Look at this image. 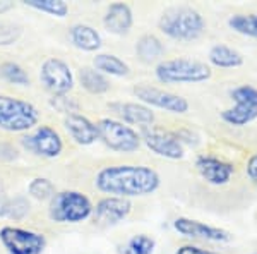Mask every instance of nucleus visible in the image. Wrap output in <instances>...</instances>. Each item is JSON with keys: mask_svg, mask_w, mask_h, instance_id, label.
<instances>
[{"mask_svg": "<svg viewBox=\"0 0 257 254\" xmlns=\"http://www.w3.org/2000/svg\"><path fill=\"white\" fill-rule=\"evenodd\" d=\"M160 184V174L146 165H110L99 170L94 179L99 193L127 199L156 193Z\"/></svg>", "mask_w": 257, "mask_h": 254, "instance_id": "1", "label": "nucleus"}, {"mask_svg": "<svg viewBox=\"0 0 257 254\" xmlns=\"http://www.w3.org/2000/svg\"><path fill=\"white\" fill-rule=\"evenodd\" d=\"M158 28L165 36L177 41H194L206 33V19L202 14L189 6L170 7L161 14Z\"/></svg>", "mask_w": 257, "mask_h": 254, "instance_id": "2", "label": "nucleus"}, {"mask_svg": "<svg viewBox=\"0 0 257 254\" xmlns=\"http://www.w3.org/2000/svg\"><path fill=\"white\" fill-rule=\"evenodd\" d=\"M156 79L163 84H182V82H204L211 79L213 70L206 62L178 57L161 60L156 65Z\"/></svg>", "mask_w": 257, "mask_h": 254, "instance_id": "3", "label": "nucleus"}, {"mask_svg": "<svg viewBox=\"0 0 257 254\" xmlns=\"http://www.w3.org/2000/svg\"><path fill=\"white\" fill-rule=\"evenodd\" d=\"M93 203L79 191H62L50 199L48 215L57 223H79L93 215Z\"/></svg>", "mask_w": 257, "mask_h": 254, "instance_id": "4", "label": "nucleus"}, {"mask_svg": "<svg viewBox=\"0 0 257 254\" xmlns=\"http://www.w3.org/2000/svg\"><path fill=\"white\" fill-rule=\"evenodd\" d=\"M40 112L26 100L0 95V129L7 132L30 131L38 124Z\"/></svg>", "mask_w": 257, "mask_h": 254, "instance_id": "5", "label": "nucleus"}, {"mask_svg": "<svg viewBox=\"0 0 257 254\" xmlns=\"http://www.w3.org/2000/svg\"><path fill=\"white\" fill-rule=\"evenodd\" d=\"M235 102L233 107L225 108L219 117L225 124L233 127H243L257 120V88L252 84H240L230 91Z\"/></svg>", "mask_w": 257, "mask_h": 254, "instance_id": "6", "label": "nucleus"}, {"mask_svg": "<svg viewBox=\"0 0 257 254\" xmlns=\"http://www.w3.org/2000/svg\"><path fill=\"white\" fill-rule=\"evenodd\" d=\"M96 129L99 139L117 153H134L141 146L139 132L117 119H101Z\"/></svg>", "mask_w": 257, "mask_h": 254, "instance_id": "7", "label": "nucleus"}, {"mask_svg": "<svg viewBox=\"0 0 257 254\" xmlns=\"http://www.w3.org/2000/svg\"><path fill=\"white\" fill-rule=\"evenodd\" d=\"M141 141L151 149L155 155L168 158V160H180L184 158V144L180 143L175 131H170L161 126H148L139 132Z\"/></svg>", "mask_w": 257, "mask_h": 254, "instance_id": "8", "label": "nucleus"}, {"mask_svg": "<svg viewBox=\"0 0 257 254\" xmlns=\"http://www.w3.org/2000/svg\"><path fill=\"white\" fill-rule=\"evenodd\" d=\"M0 242L9 254H41L47 247L43 234L19 227L0 228Z\"/></svg>", "mask_w": 257, "mask_h": 254, "instance_id": "9", "label": "nucleus"}, {"mask_svg": "<svg viewBox=\"0 0 257 254\" xmlns=\"http://www.w3.org/2000/svg\"><path fill=\"white\" fill-rule=\"evenodd\" d=\"M134 97L139 100L141 103L148 105L149 108L156 107L161 110L172 112V114H187L189 112V102L180 95L170 93V91L155 88L149 84H138L132 90Z\"/></svg>", "mask_w": 257, "mask_h": 254, "instance_id": "10", "label": "nucleus"}, {"mask_svg": "<svg viewBox=\"0 0 257 254\" xmlns=\"http://www.w3.org/2000/svg\"><path fill=\"white\" fill-rule=\"evenodd\" d=\"M40 79L45 88L52 91L53 97H62V95L69 93L74 86L72 70L64 60L57 59V57H50L41 64Z\"/></svg>", "mask_w": 257, "mask_h": 254, "instance_id": "11", "label": "nucleus"}, {"mask_svg": "<svg viewBox=\"0 0 257 254\" xmlns=\"http://www.w3.org/2000/svg\"><path fill=\"white\" fill-rule=\"evenodd\" d=\"M173 228L178 234L189 237V239H197V240H208V242H230L233 239V235L225 228L213 227L199 220L187 218V216H178L173 222Z\"/></svg>", "mask_w": 257, "mask_h": 254, "instance_id": "12", "label": "nucleus"}, {"mask_svg": "<svg viewBox=\"0 0 257 254\" xmlns=\"http://www.w3.org/2000/svg\"><path fill=\"white\" fill-rule=\"evenodd\" d=\"M23 144L31 153L43 158H55L64 149L60 134L50 126H40L31 136H24Z\"/></svg>", "mask_w": 257, "mask_h": 254, "instance_id": "13", "label": "nucleus"}, {"mask_svg": "<svg viewBox=\"0 0 257 254\" xmlns=\"http://www.w3.org/2000/svg\"><path fill=\"white\" fill-rule=\"evenodd\" d=\"M132 210V203L127 198H117V196H106L99 199L96 206L93 208V220L99 227H111L122 220H125Z\"/></svg>", "mask_w": 257, "mask_h": 254, "instance_id": "14", "label": "nucleus"}, {"mask_svg": "<svg viewBox=\"0 0 257 254\" xmlns=\"http://www.w3.org/2000/svg\"><path fill=\"white\" fill-rule=\"evenodd\" d=\"M199 176L211 186H226L235 176V165L214 155H199L196 158Z\"/></svg>", "mask_w": 257, "mask_h": 254, "instance_id": "15", "label": "nucleus"}, {"mask_svg": "<svg viewBox=\"0 0 257 254\" xmlns=\"http://www.w3.org/2000/svg\"><path fill=\"white\" fill-rule=\"evenodd\" d=\"M110 110L120 119V122L131 124V126L148 127L155 122V114L148 105L136 102H113L110 103Z\"/></svg>", "mask_w": 257, "mask_h": 254, "instance_id": "16", "label": "nucleus"}, {"mask_svg": "<svg viewBox=\"0 0 257 254\" xmlns=\"http://www.w3.org/2000/svg\"><path fill=\"white\" fill-rule=\"evenodd\" d=\"M65 131L74 139V143L81 144V146H89L94 141H98V129L96 124H93L88 117L81 114H69L64 120Z\"/></svg>", "mask_w": 257, "mask_h": 254, "instance_id": "17", "label": "nucleus"}, {"mask_svg": "<svg viewBox=\"0 0 257 254\" xmlns=\"http://www.w3.org/2000/svg\"><path fill=\"white\" fill-rule=\"evenodd\" d=\"M103 24H105L106 31L113 33V35H127L131 31L132 24H134V14L128 4L115 2L110 4L103 16Z\"/></svg>", "mask_w": 257, "mask_h": 254, "instance_id": "18", "label": "nucleus"}, {"mask_svg": "<svg viewBox=\"0 0 257 254\" xmlns=\"http://www.w3.org/2000/svg\"><path fill=\"white\" fill-rule=\"evenodd\" d=\"M209 64L219 69H237L243 65V55L238 50L228 47L225 43L213 45L208 53Z\"/></svg>", "mask_w": 257, "mask_h": 254, "instance_id": "19", "label": "nucleus"}, {"mask_svg": "<svg viewBox=\"0 0 257 254\" xmlns=\"http://www.w3.org/2000/svg\"><path fill=\"white\" fill-rule=\"evenodd\" d=\"M69 38L74 47L84 50V52H96L101 47L99 33L93 26H88V24H74L69 31Z\"/></svg>", "mask_w": 257, "mask_h": 254, "instance_id": "20", "label": "nucleus"}, {"mask_svg": "<svg viewBox=\"0 0 257 254\" xmlns=\"http://www.w3.org/2000/svg\"><path fill=\"white\" fill-rule=\"evenodd\" d=\"M136 53H138L139 60L144 64H151L163 57L165 45L158 36L155 35H143L136 43Z\"/></svg>", "mask_w": 257, "mask_h": 254, "instance_id": "21", "label": "nucleus"}, {"mask_svg": "<svg viewBox=\"0 0 257 254\" xmlns=\"http://www.w3.org/2000/svg\"><path fill=\"white\" fill-rule=\"evenodd\" d=\"M79 82L82 88L91 95H105L110 90L108 77L94 67H81Z\"/></svg>", "mask_w": 257, "mask_h": 254, "instance_id": "22", "label": "nucleus"}, {"mask_svg": "<svg viewBox=\"0 0 257 254\" xmlns=\"http://www.w3.org/2000/svg\"><path fill=\"white\" fill-rule=\"evenodd\" d=\"M93 65L101 74H110V76L117 77H123L131 72L127 62H123L117 55H111V53H98L93 59Z\"/></svg>", "mask_w": 257, "mask_h": 254, "instance_id": "23", "label": "nucleus"}, {"mask_svg": "<svg viewBox=\"0 0 257 254\" xmlns=\"http://www.w3.org/2000/svg\"><path fill=\"white\" fill-rule=\"evenodd\" d=\"M228 28L242 36L257 40V14H233L228 18Z\"/></svg>", "mask_w": 257, "mask_h": 254, "instance_id": "24", "label": "nucleus"}, {"mask_svg": "<svg viewBox=\"0 0 257 254\" xmlns=\"http://www.w3.org/2000/svg\"><path fill=\"white\" fill-rule=\"evenodd\" d=\"M0 77L11 84L28 86L30 84V76L28 72L16 62H2L0 64Z\"/></svg>", "mask_w": 257, "mask_h": 254, "instance_id": "25", "label": "nucleus"}, {"mask_svg": "<svg viewBox=\"0 0 257 254\" xmlns=\"http://www.w3.org/2000/svg\"><path fill=\"white\" fill-rule=\"evenodd\" d=\"M26 6L36 11L47 12V14L57 16V18H65L69 12V6L64 0H26Z\"/></svg>", "mask_w": 257, "mask_h": 254, "instance_id": "26", "label": "nucleus"}, {"mask_svg": "<svg viewBox=\"0 0 257 254\" xmlns=\"http://www.w3.org/2000/svg\"><path fill=\"white\" fill-rule=\"evenodd\" d=\"M28 193L35 199H38V201H47V199H52L55 196V186L48 179L36 177L28 186Z\"/></svg>", "mask_w": 257, "mask_h": 254, "instance_id": "27", "label": "nucleus"}, {"mask_svg": "<svg viewBox=\"0 0 257 254\" xmlns=\"http://www.w3.org/2000/svg\"><path fill=\"white\" fill-rule=\"evenodd\" d=\"M156 242L148 234H138L127 242L123 252L125 254H153L155 252Z\"/></svg>", "mask_w": 257, "mask_h": 254, "instance_id": "28", "label": "nucleus"}, {"mask_svg": "<svg viewBox=\"0 0 257 254\" xmlns=\"http://www.w3.org/2000/svg\"><path fill=\"white\" fill-rule=\"evenodd\" d=\"M30 211V201H28L24 196H16V198H11L9 203V211H7V216L14 220H23L24 216Z\"/></svg>", "mask_w": 257, "mask_h": 254, "instance_id": "29", "label": "nucleus"}, {"mask_svg": "<svg viewBox=\"0 0 257 254\" xmlns=\"http://www.w3.org/2000/svg\"><path fill=\"white\" fill-rule=\"evenodd\" d=\"M21 28L14 23H0V47L12 45L19 40Z\"/></svg>", "mask_w": 257, "mask_h": 254, "instance_id": "30", "label": "nucleus"}, {"mask_svg": "<svg viewBox=\"0 0 257 254\" xmlns=\"http://www.w3.org/2000/svg\"><path fill=\"white\" fill-rule=\"evenodd\" d=\"M52 105L57 108L59 112H65V114H74V108H77V103L72 102V100L65 98L64 95L62 97H53L52 98Z\"/></svg>", "mask_w": 257, "mask_h": 254, "instance_id": "31", "label": "nucleus"}, {"mask_svg": "<svg viewBox=\"0 0 257 254\" xmlns=\"http://www.w3.org/2000/svg\"><path fill=\"white\" fill-rule=\"evenodd\" d=\"M175 254H221V252H216V251H211V249H202V247H197V245L187 244V245H182V247H178Z\"/></svg>", "mask_w": 257, "mask_h": 254, "instance_id": "32", "label": "nucleus"}, {"mask_svg": "<svg viewBox=\"0 0 257 254\" xmlns=\"http://www.w3.org/2000/svg\"><path fill=\"white\" fill-rule=\"evenodd\" d=\"M245 172H247V177L250 179L254 184H257V153L250 155V158L247 160Z\"/></svg>", "mask_w": 257, "mask_h": 254, "instance_id": "33", "label": "nucleus"}, {"mask_svg": "<svg viewBox=\"0 0 257 254\" xmlns=\"http://www.w3.org/2000/svg\"><path fill=\"white\" fill-rule=\"evenodd\" d=\"M18 156V151L16 148H12L11 144L7 143H0V161H11Z\"/></svg>", "mask_w": 257, "mask_h": 254, "instance_id": "34", "label": "nucleus"}, {"mask_svg": "<svg viewBox=\"0 0 257 254\" xmlns=\"http://www.w3.org/2000/svg\"><path fill=\"white\" fill-rule=\"evenodd\" d=\"M9 203H11V198L7 196L6 187H4L2 181H0V218H2V216H7V211H9Z\"/></svg>", "mask_w": 257, "mask_h": 254, "instance_id": "35", "label": "nucleus"}, {"mask_svg": "<svg viewBox=\"0 0 257 254\" xmlns=\"http://www.w3.org/2000/svg\"><path fill=\"white\" fill-rule=\"evenodd\" d=\"M14 9V4L12 2H0V14H4V12Z\"/></svg>", "mask_w": 257, "mask_h": 254, "instance_id": "36", "label": "nucleus"}, {"mask_svg": "<svg viewBox=\"0 0 257 254\" xmlns=\"http://www.w3.org/2000/svg\"><path fill=\"white\" fill-rule=\"evenodd\" d=\"M252 254H257V252H252Z\"/></svg>", "mask_w": 257, "mask_h": 254, "instance_id": "37", "label": "nucleus"}]
</instances>
